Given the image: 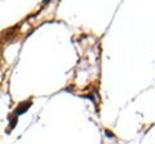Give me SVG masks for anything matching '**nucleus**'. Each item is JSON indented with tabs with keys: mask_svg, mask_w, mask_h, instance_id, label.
<instances>
[{
	"mask_svg": "<svg viewBox=\"0 0 155 144\" xmlns=\"http://www.w3.org/2000/svg\"><path fill=\"white\" fill-rule=\"evenodd\" d=\"M30 107V103H22V105L19 107V109H17V112H16V114H18V113H22L23 111H26V109Z\"/></svg>",
	"mask_w": 155,
	"mask_h": 144,
	"instance_id": "f257e3e1",
	"label": "nucleus"
}]
</instances>
